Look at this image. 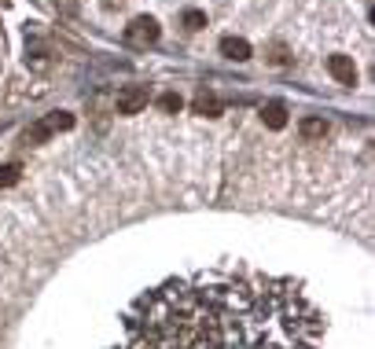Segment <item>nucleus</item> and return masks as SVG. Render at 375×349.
<instances>
[{"label": "nucleus", "mask_w": 375, "mask_h": 349, "mask_svg": "<svg viewBox=\"0 0 375 349\" xmlns=\"http://www.w3.org/2000/svg\"><path fill=\"white\" fill-rule=\"evenodd\" d=\"M324 316L302 283L203 269L132 301L122 349H320Z\"/></svg>", "instance_id": "nucleus-1"}, {"label": "nucleus", "mask_w": 375, "mask_h": 349, "mask_svg": "<svg viewBox=\"0 0 375 349\" xmlns=\"http://www.w3.org/2000/svg\"><path fill=\"white\" fill-rule=\"evenodd\" d=\"M154 41H159V23H154L151 15H140L125 26V45L129 48H147V45H154Z\"/></svg>", "instance_id": "nucleus-2"}, {"label": "nucleus", "mask_w": 375, "mask_h": 349, "mask_svg": "<svg viewBox=\"0 0 375 349\" xmlns=\"http://www.w3.org/2000/svg\"><path fill=\"white\" fill-rule=\"evenodd\" d=\"M147 100H151L147 85H129V89L118 92V114H140L147 107Z\"/></svg>", "instance_id": "nucleus-3"}, {"label": "nucleus", "mask_w": 375, "mask_h": 349, "mask_svg": "<svg viewBox=\"0 0 375 349\" xmlns=\"http://www.w3.org/2000/svg\"><path fill=\"white\" fill-rule=\"evenodd\" d=\"M327 74L335 77L339 85H353V81H357V67H353L349 55H327Z\"/></svg>", "instance_id": "nucleus-4"}, {"label": "nucleus", "mask_w": 375, "mask_h": 349, "mask_svg": "<svg viewBox=\"0 0 375 349\" xmlns=\"http://www.w3.org/2000/svg\"><path fill=\"white\" fill-rule=\"evenodd\" d=\"M221 55L236 59V63L250 59V41H243V37H221Z\"/></svg>", "instance_id": "nucleus-5"}, {"label": "nucleus", "mask_w": 375, "mask_h": 349, "mask_svg": "<svg viewBox=\"0 0 375 349\" xmlns=\"http://www.w3.org/2000/svg\"><path fill=\"white\" fill-rule=\"evenodd\" d=\"M261 122L269 125V129H283V125H287V103L269 100V103L261 107Z\"/></svg>", "instance_id": "nucleus-6"}, {"label": "nucleus", "mask_w": 375, "mask_h": 349, "mask_svg": "<svg viewBox=\"0 0 375 349\" xmlns=\"http://www.w3.org/2000/svg\"><path fill=\"white\" fill-rule=\"evenodd\" d=\"M302 136L305 140H324L327 136V122L324 118H305L302 122Z\"/></svg>", "instance_id": "nucleus-7"}, {"label": "nucleus", "mask_w": 375, "mask_h": 349, "mask_svg": "<svg viewBox=\"0 0 375 349\" xmlns=\"http://www.w3.org/2000/svg\"><path fill=\"white\" fill-rule=\"evenodd\" d=\"M70 125H74V114H66V111H56L52 118H44V129H48V133H66Z\"/></svg>", "instance_id": "nucleus-8"}, {"label": "nucleus", "mask_w": 375, "mask_h": 349, "mask_svg": "<svg viewBox=\"0 0 375 349\" xmlns=\"http://www.w3.org/2000/svg\"><path fill=\"white\" fill-rule=\"evenodd\" d=\"M195 114H210L213 118V114H221V103L213 96H206V92H199L195 96Z\"/></svg>", "instance_id": "nucleus-9"}, {"label": "nucleus", "mask_w": 375, "mask_h": 349, "mask_svg": "<svg viewBox=\"0 0 375 349\" xmlns=\"http://www.w3.org/2000/svg\"><path fill=\"white\" fill-rule=\"evenodd\" d=\"M203 26H206V15L203 11H195V8L184 11V30H203Z\"/></svg>", "instance_id": "nucleus-10"}, {"label": "nucleus", "mask_w": 375, "mask_h": 349, "mask_svg": "<svg viewBox=\"0 0 375 349\" xmlns=\"http://www.w3.org/2000/svg\"><path fill=\"white\" fill-rule=\"evenodd\" d=\"M19 166H0V188H11V184H19Z\"/></svg>", "instance_id": "nucleus-11"}, {"label": "nucleus", "mask_w": 375, "mask_h": 349, "mask_svg": "<svg viewBox=\"0 0 375 349\" xmlns=\"http://www.w3.org/2000/svg\"><path fill=\"white\" fill-rule=\"evenodd\" d=\"M159 107H162L166 114H176V111H181V96H176V92H166V96L159 100Z\"/></svg>", "instance_id": "nucleus-12"}, {"label": "nucleus", "mask_w": 375, "mask_h": 349, "mask_svg": "<svg viewBox=\"0 0 375 349\" xmlns=\"http://www.w3.org/2000/svg\"><path fill=\"white\" fill-rule=\"evenodd\" d=\"M44 136H52V133H48V129H44V122H41V125H33V129H30V133H26V140H30V144H41Z\"/></svg>", "instance_id": "nucleus-13"}]
</instances>
